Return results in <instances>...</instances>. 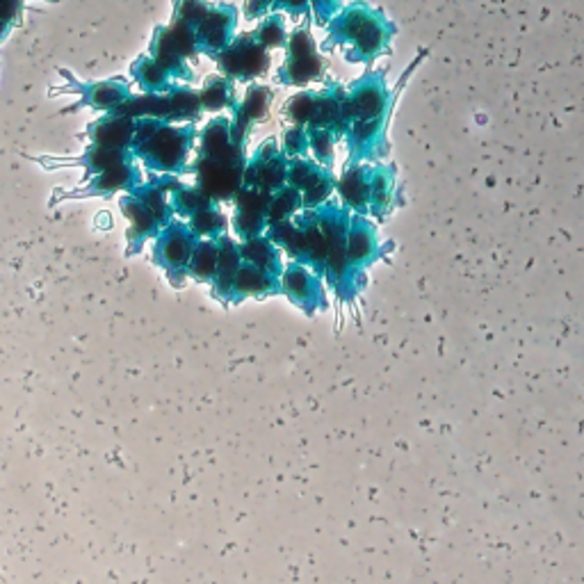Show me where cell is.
I'll return each instance as SVG.
<instances>
[{"mask_svg":"<svg viewBox=\"0 0 584 584\" xmlns=\"http://www.w3.org/2000/svg\"><path fill=\"white\" fill-rule=\"evenodd\" d=\"M192 132L188 128H176L160 123L156 119H142L135 131V151L151 167L163 172H176L185 165Z\"/></svg>","mask_w":584,"mask_h":584,"instance_id":"1","label":"cell"},{"mask_svg":"<svg viewBox=\"0 0 584 584\" xmlns=\"http://www.w3.org/2000/svg\"><path fill=\"white\" fill-rule=\"evenodd\" d=\"M334 30L335 35L350 41L354 51L363 57H375L386 41L384 21L370 16L363 7H350L343 12L341 19H335Z\"/></svg>","mask_w":584,"mask_h":584,"instance_id":"2","label":"cell"},{"mask_svg":"<svg viewBox=\"0 0 584 584\" xmlns=\"http://www.w3.org/2000/svg\"><path fill=\"white\" fill-rule=\"evenodd\" d=\"M269 66L267 48L258 39H238L219 53V69L233 80H254L263 76Z\"/></svg>","mask_w":584,"mask_h":584,"instance_id":"3","label":"cell"},{"mask_svg":"<svg viewBox=\"0 0 584 584\" xmlns=\"http://www.w3.org/2000/svg\"><path fill=\"white\" fill-rule=\"evenodd\" d=\"M320 226L325 231L326 250H329V258H326V272L331 275L334 284L345 279L347 269H350V256H347V240H350V219L335 206H326L325 210L317 213Z\"/></svg>","mask_w":584,"mask_h":584,"instance_id":"4","label":"cell"},{"mask_svg":"<svg viewBox=\"0 0 584 584\" xmlns=\"http://www.w3.org/2000/svg\"><path fill=\"white\" fill-rule=\"evenodd\" d=\"M320 76L322 57L316 51V41L306 30H295L288 39V57L281 80L288 85H306Z\"/></svg>","mask_w":584,"mask_h":584,"instance_id":"5","label":"cell"},{"mask_svg":"<svg viewBox=\"0 0 584 584\" xmlns=\"http://www.w3.org/2000/svg\"><path fill=\"white\" fill-rule=\"evenodd\" d=\"M242 163H224V160L201 158L197 165L199 188L213 199H231L240 192L244 183Z\"/></svg>","mask_w":584,"mask_h":584,"instance_id":"6","label":"cell"},{"mask_svg":"<svg viewBox=\"0 0 584 584\" xmlns=\"http://www.w3.org/2000/svg\"><path fill=\"white\" fill-rule=\"evenodd\" d=\"M194 238L197 235L192 233V229H185V226H178V224L169 226L158 244L160 263L167 269H172V272H183L192 263L194 250H197L199 244L194 242Z\"/></svg>","mask_w":584,"mask_h":584,"instance_id":"7","label":"cell"},{"mask_svg":"<svg viewBox=\"0 0 584 584\" xmlns=\"http://www.w3.org/2000/svg\"><path fill=\"white\" fill-rule=\"evenodd\" d=\"M233 14L222 7H210L197 26L199 47L206 53H222L233 41Z\"/></svg>","mask_w":584,"mask_h":584,"instance_id":"8","label":"cell"},{"mask_svg":"<svg viewBox=\"0 0 584 584\" xmlns=\"http://www.w3.org/2000/svg\"><path fill=\"white\" fill-rule=\"evenodd\" d=\"M201 153L204 158L224 160V163H242V151L240 144L233 140L231 122L226 119H215L201 132Z\"/></svg>","mask_w":584,"mask_h":584,"instance_id":"9","label":"cell"},{"mask_svg":"<svg viewBox=\"0 0 584 584\" xmlns=\"http://www.w3.org/2000/svg\"><path fill=\"white\" fill-rule=\"evenodd\" d=\"M135 131H138L135 119L122 117V114H112L110 119H103V122H98L97 126H94L92 140L97 147L126 151V148L135 142Z\"/></svg>","mask_w":584,"mask_h":584,"instance_id":"10","label":"cell"},{"mask_svg":"<svg viewBox=\"0 0 584 584\" xmlns=\"http://www.w3.org/2000/svg\"><path fill=\"white\" fill-rule=\"evenodd\" d=\"M284 288L290 300H295L297 304L306 306V309H316V304L320 301V285H317L316 276H313V272L301 267L300 263H290L285 267Z\"/></svg>","mask_w":584,"mask_h":584,"instance_id":"11","label":"cell"},{"mask_svg":"<svg viewBox=\"0 0 584 584\" xmlns=\"http://www.w3.org/2000/svg\"><path fill=\"white\" fill-rule=\"evenodd\" d=\"M370 176L366 167H350L338 181V192L343 201L354 210H366L370 204Z\"/></svg>","mask_w":584,"mask_h":584,"instance_id":"12","label":"cell"},{"mask_svg":"<svg viewBox=\"0 0 584 584\" xmlns=\"http://www.w3.org/2000/svg\"><path fill=\"white\" fill-rule=\"evenodd\" d=\"M377 250L375 233L368 226L366 219H350V240H347V256H350V267H363L372 258Z\"/></svg>","mask_w":584,"mask_h":584,"instance_id":"13","label":"cell"},{"mask_svg":"<svg viewBox=\"0 0 584 584\" xmlns=\"http://www.w3.org/2000/svg\"><path fill=\"white\" fill-rule=\"evenodd\" d=\"M242 251L244 263L258 265V267L267 269L272 275H279L281 263L279 256H276V244L269 238H260V235H254V238H247L240 247Z\"/></svg>","mask_w":584,"mask_h":584,"instance_id":"14","label":"cell"},{"mask_svg":"<svg viewBox=\"0 0 584 584\" xmlns=\"http://www.w3.org/2000/svg\"><path fill=\"white\" fill-rule=\"evenodd\" d=\"M272 288H276V279L272 272L251 263L240 265L238 275L233 279V292L256 295V292H269Z\"/></svg>","mask_w":584,"mask_h":584,"instance_id":"15","label":"cell"},{"mask_svg":"<svg viewBox=\"0 0 584 584\" xmlns=\"http://www.w3.org/2000/svg\"><path fill=\"white\" fill-rule=\"evenodd\" d=\"M122 208H123V213H126L128 217H131L132 235H140V238H147V235H153V233H156V231H158L160 219L156 217V215H153L151 210H148L147 206H144L138 197H135V194H132L131 199H123Z\"/></svg>","mask_w":584,"mask_h":584,"instance_id":"16","label":"cell"},{"mask_svg":"<svg viewBox=\"0 0 584 584\" xmlns=\"http://www.w3.org/2000/svg\"><path fill=\"white\" fill-rule=\"evenodd\" d=\"M304 204V197L297 188L288 185V188H281L279 192H275L272 197V204H269V213H267V222L269 226L272 224H281V222H290V217L297 213V208Z\"/></svg>","mask_w":584,"mask_h":584,"instance_id":"17","label":"cell"},{"mask_svg":"<svg viewBox=\"0 0 584 584\" xmlns=\"http://www.w3.org/2000/svg\"><path fill=\"white\" fill-rule=\"evenodd\" d=\"M128 97H131V92H128V87L122 85V82H101V85H94L92 89H89L87 103L98 107V110L114 112Z\"/></svg>","mask_w":584,"mask_h":584,"instance_id":"18","label":"cell"},{"mask_svg":"<svg viewBox=\"0 0 584 584\" xmlns=\"http://www.w3.org/2000/svg\"><path fill=\"white\" fill-rule=\"evenodd\" d=\"M199 97L204 103V110L219 112L233 103V87H231V80L226 76H215L206 82Z\"/></svg>","mask_w":584,"mask_h":584,"instance_id":"19","label":"cell"},{"mask_svg":"<svg viewBox=\"0 0 584 584\" xmlns=\"http://www.w3.org/2000/svg\"><path fill=\"white\" fill-rule=\"evenodd\" d=\"M204 103H201V97L188 87H181V89H172L169 92V119H176V122H183V119H194L201 112Z\"/></svg>","mask_w":584,"mask_h":584,"instance_id":"20","label":"cell"},{"mask_svg":"<svg viewBox=\"0 0 584 584\" xmlns=\"http://www.w3.org/2000/svg\"><path fill=\"white\" fill-rule=\"evenodd\" d=\"M217 265H219V244L217 240H204V242L197 244L192 256V267L194 276L199 279H215L217 276Z\"/></svg>","mask_w":584,"mask_h":584,"instance_id":"21","label":"cell"},{"mask_svg":"<svg viewBox=\"0 0 584 584\" xmlns=\"http://www.w3.org/2000/svg\"><path fill=\"white\" fill-rule=\"evenodd\" d=\"M132 183H138V172L132 169L131 163H123L98 174L94 190L97 192H114V190H128Z\"/></svg>","mask_w":584,"mask_h":584,"instance_id":"22","label":"cell"},{"mask_svg":"<svg viewBox=\"0 0 584 584\" xmlns=\"http://www.w3.org/2000/svg\"><path fill=\"white\" fill-rule=\"evenodd\" d=\"M169 76H172V73H169L156 57H144V60L135 66V78H138L142 89H147V92H163L169 82Z\"/></svg>","mask_w":584,"mask_h":584,"instance_id":"23","label":"cell"},{"mask_svg":"<svg viewBox=\"0 0 584 584\" xmlns=\"http://www.w3.org/2000/svg\"><path fill=\"white\" fill-rule=\"evenodd\" d=\"M135 197L160 219V224L169 222V217H172V201H169L165 185H142V188L135 190Z\"/></svg>","mask_w":584,"mask_h":584,"instance_id":"24","label":"cell"},{"mask_svg":"<svg viewBox=\"0 0 584 584\" xmlns=\"http://www.w3.org/2000/svg\"><path fill=\"white\" fill-rule=\"evenodd\" d=\"M269 101H272V94H269L267 87H251L247 97L242 98V103H240L238 114L250 123L263 122L269 112Z\"/></svg>","mask_w":584,"mask_h":584,"instance_id":"25","label":"cell"},{"mask_svg":"<svg viewBox=\"0 0 584 584\" xmlns=\"http://www.w3.org/2000/svg\"><path fill=\"white\" fill-rule=\"evenodd\" d=\"M320 94L313 92H300L290 98L288 106H285V114L295 126H310L313 123V117H316V107Z\"/></svg>","mask_w":584,"mask_h":584,"instance_id":"26","label":"cell"},{"mask_svg":"<svg viewBox=\"0 0 584 584\" xmlns=\"http://www.w3.org/2000/svg\"><path fill=\"white\" fill-rule=\"evenodd\" d=\"M174 206L181 215H197L199 210L210 208L213 206V197L204 192L201 188H176V194H174Z\"/></svg>","mask_w":584,"mask_h":584,"instance_id":"27","label":"cell"},{"mask_svg":"<svg viewBox=\"0 0 584 584\" xmlns=\"http://www.w3.org/2000/svg\"><path fill=\"white\" fill-rule=\"evenodd\" d=\"M256 39H258L260 44L267 48V51H272V48L285 47L290 39V35L285 32L284 21H281L279 16H269V19L260 21L258 32H256Z\"/></svg>","mask_w":584,"mask_h":584,"instance_id":"28","label":"cell"},{"mask_svg":"<svg viewBox=\"0 0 584 584\" xmlns=\"http://www.w3.org/2000/svg\"><path fill=\"white\" fill-rule=\"evenodd\" d=\"M190 229H192V233L197 235V238H215V235H219V231L224 229L222 213H217L215 206L199 210L197 215H192Z\"/></svg>","mask_w":584,"mask_h":584,"instance_id":"29","label":"cell"},{"mask_svg":"<svg viewBox=\"0 0 584 584\" xmlns=\"http://www.w3.org/2000/svg\"><path fill=\"white\" fill-rule=\"evenodd\" d=\"M310 132V151L316 160L325 167L334 163V132L329 128H309Z\"/></svg>","mask_w":584,"mask_h":584,"instance_id":"30","label":"cell"},{"mask_svg":"<svg viewBox=\"0 0 584 584\" xmlns=\"http://www.w3.org/2000/svg\"><path fill=\"white\" fill-rule=\"evenodd\" d=\"M310 148V132L304 126H290L284 135V151L292 158L304 156Z\"/></svg>","mask_w":584,"mask_h":584,"instance_id":"31","label":"cell"},{"mask_svg":"<svg viewBox=\"0 0 584 584\" xmlns=\"http://www.w3.org/2000/svg\"><path fill=\"white\" fill-rule=\"evenodd\" d=\"M388 197H391V181L384 174V169H375L370 176V204L377 213L384 210V206L388 204Z\"/></svg>","mask_w":584,"mask_h":584,"instance_id":"32","label":"cell"},{"mask_svg":"<svg viewBox=\"0 0 584 584\" xmlns=\"http://www.w3.org/2000/svg\"><path fill=\"white\" fill-rule=\"evenodd\" d=\"M276 5V0H247L244 5V14L251 16V19H260V16L267 14L272 7Z\"/></svg>","mask_w":584,"mask_h":584,"instance_id":"33","label":"cell"},{"mask_svg":"<svg viewBox=\"0 0 584 584\" xmlns=\"http://www.w3.org/2000/svg\"><path fill=\"white\" fill-rule=\"evenodd\" d=\"M276 3L288 12H301L310 5V0H276Z\"/></svg>","mask_w":584,"mask_h":584,"instance_id":"34","label":"cell"}]
</instances>
